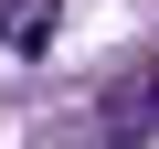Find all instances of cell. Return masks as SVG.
I'll return each mask as SVG.
<instances>
[{
  "label": "cell",
  "instance_id": "1",
  "mask_svg": "<svg viewBox=\"0 0 159 149\" xmlns=\"http://www.w3.org/2000/svg\"><path fill=\"white\" fill-rule=\"evenodd\" d=\"M106 107H117L106 128H159V64H148V74H127V85H117Z\"/></svg>",
  "mask_w": 159,
  "mask_h": 149
}]
</instances>
